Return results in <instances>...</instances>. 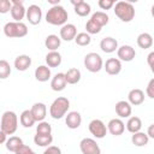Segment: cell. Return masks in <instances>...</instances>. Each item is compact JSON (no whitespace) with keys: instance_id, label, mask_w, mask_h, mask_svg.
<instances>
[{"instance_id":"cell-1","label":"cell","mask_w":154,"mask_h":154,"mask_svg":"<svg viewBox=\"0 0 154 154\" xmlns=\"http://www.w3.org/2000/svg\"><path fill=\"white\" fill-rule=\"evenodd\" d=\"M67 17H69L67 11L63 6L57 5V6H52L47 11L46 22L52 25H64V24H66Z\"/></svg>"},{"instance_id":"cell-2","label":"cell","mask_w":154,"mask_h":154,"mask_svg":"<svg viewBox=\"0 0 154 154\" xmlns=\"http://www.w3.org/2000/svg\"><path fill=\"white\" fill-rule=\"evenodd\" d=\"M69 108H70L69 99L64 96H59L52 102L49 107V116L53 119H61L64 116H66Z\"/></svg>"},{"instance_id":"cell-3","label":"cell","mask_w":154,"mask_h":154,"mask_svg":"<svg viewBox=\"0 0 154 154\" xmlns=\"http://www.w3.org/2000/svg\"><path fill=\"white\" fill-rule=\"evenodd\" d=\"M0 130L4 131L6 135H13L18 128V117L13 111H6L1 116L0 122Z\"/></svg>"},{"instance_id":"cell-4","label":"cell","mask_w":154,"mask_h":154,"mask_svg":"<svg viewBox=\"0 0 154 154\" xmlns=\"http://www.w3.org/2000/svg\"><path fill=\"white\" fill-rule=\"evenodd\" d=\"M114 14L122 20V22H131L135 17V8L131 2L129 1H119L114 4Z\"/></svg>"},{"instance_id":"cell-5","label":"cell","mask_w":154,"mask_h":154,"mask_svg":"<svg viewBox=\"0 0 154 154\" xmlns=\"http://www.w3.org/2000/svg\"><path fill=\"white\" fill-rule=\"evenodd\" d=\"M4 34L7 37H24L28 35V26L22 22H8L4 26Z\"/></svg>"},{"instance_id":"cell-6","label":"cell","mask_w":154,"mask_h":154,"mask_svg":"<svg viewBox=\"0 0 154 154\" xmlns=\"http://www.w3.org/2000/svg\"><path fill=\"white\" fill-rule=\"evenodd\" d=\"M83 64L85 66V69L89 71V72H99L102 67H103V61H102V58L100 54L95 53V52H90L88 53L85 57H84V60H83Z\"/></svg>"},{"instance_id":"cell-7","label":"cell","mask_w":154,"mask_h":154,"mask_svg":"<svg viewBox=\"0 0 154 154\" xmlns=\"http://www.w3.org/2000/svg\"><path fill=\"white\" fill-rule=\"evenodd\" d=\"M79 149L82 154H101V149L95 140L85 137L79 142Z\"/></svg>"},{"instance_id":"cell-8","label":"cell","mask_w":154,"mask_h":154,"mask_svg":"<svg viewBox=\"0 0 154 154\" xmlns=\"http://www.w3.org/2000/svg\"><path fill=\"white\" fill-rule=\"evenodd\" d=\"M88 129H89L90 134L96 138H103L106 136V134H107V126L100 119H93L89 123Z\"/></svg>"},{"instance_id":"cell-9","label":"cell","mask_w":154,"mask_h":154,"mask_svg":"<svg viewBox=\"0 0 154 154\" xmlns=\"http://www.w3.org/2000/svg\"><path fill=\"white\" fill-rule=\"evenodd\" d=\"M25 17L28 19V22L32 25H37L40 24L41 19H42V10L38 5H30L26 8L25 12Z\"/></svg>"},{"instance_id":"cell-10","label":"cell","mask_w":154,"mask_h":154,"mask_svg":"<svg viewBox=\"0 0 154 154\" xmlns=\"http://www.w3.org/2000/svg\"><path fill=\"white\" fill-rule=\"evenodd\" d=\"M11 4H12V6H11L10 12H11L12 19H14V22H20V20L25 17V12H26V10L24 8L23 1L12 0Z\"/></svg>"},{"instance_id":"cell-11","label":"cell","mask_w":154,"mask_h":154,"mask_svg":"<svg viewBox=\"0 0 154 154\" xmlns=\"http://www.w3.org/2000/svg\"><path fill=\"white\" fill-rule=\"evenodd\" d=\"M124 130H125V124L120 118H113L107 124V131L113 136L123 135Z\"/></svg>"},{"instance_id":"cell-12","label":"cell","mask_w":154,"mask_h":154,"mask_svg":"<svg viewBox=\"0 0 154 154\" xmlns=\"http://www.w3.org/2000/svg\"><path fill=\"white\" fill-rule=\"evenodd\" d=\"M117 55L119 60H123V61H131L134 60L135 55H136V52H135V48L129 46V45H123L120 47H118L117 49Z\"/></svg>"},{"instance_id":"cell-13","label":"cell","mask_w":154,"mask_h":154,"mask_svg":"<svg viewBox=\"0 0 154 154\" xmlns=\"http://www.w3.org/2000/svg\"><path fill=\"white\" fill-rule=\"evenodd\" d=\"M76 35H77V28L75 24L67 23V24H64L60 29V40L69 42V41L75 40Z\"/></svg>"},{"instance_id":"cell-14","label":"cell","mask_w":154,"mask_h":154,"mask_svg":"<svg viewBox=\"0 0 154 154\" xmlns=\"http://www.w3.org/2000/svg\"><path fill=\"white\" fill-rule=\"evenodd\" d=\"M35 122H43V119L46 118L47 116V107L43 102H35L30 109Z\"/></svg>"},{"instance_id":"cell-15","label":"cell","mask_w":154,"mask_h":154,"mask_svg":"<svg viewBox=\"0 0 154 154\" xmlns=\"http://www.w3.org/2000/svg\"><path fill=\"white\" fill-rule=\"evenodd\" d=\"M103 69L106 70V72L108 75L116 76L122 71V63L117 58H109V59L106 60V63L103 65Z\"/></svg>"},{"instance_id":"cell-16","label":"cell","mask_w":154,"mask_h":154,"mask_svg":"<svg viewBox=\"0 0 154 154\" xmlns=\"http://www.w3.org/2000/svg\"><path fill=\"white\" fill-rule=\"evenodd\" d=\"M65 123H66L69 129H77V128H79V125L82 123L81 113L77 112V111L69 112L66 114V117H65Z\"/></svg>"},{"instance_id":"cell-17","label":"cell","mask_w":154,"mask_h":154,"mask_svg":"<svg viewBox=\"0 0 154 154\" xmlns=\"http://www.w3.org/2000/svg\"><path fill=\"white\" fill-rule=\"evenodd\" d=\"M100 48L103 53H113L118 49V41L111 36L103 37L100 42Z\"/></svg>"},{"instance_id":"cell-18","label":"cell","mask_w":154,"mask_h":154,"mask_svg":"<svg viewBox=\"0 0 154 154\" xmlns=\"http://www.w3.org/2000/svg\"><path fill=\"white\" fill-rule=\"evenodd\" d=\"M131 112L132 108L128 101L120 100L116 103V113L119 116V118H129L131 116Z\"/></svg>"},{"instance_id":"cell-19","label":"cell","mask_w":154,"mask_h":154,"mask_svg":"<svg viewBox=\"0 0 154 154\" xmlns=\"http://www.w3.org/2000/svg\"><path fill=\"white\" fill-rule=\"evenodd\" d=\"M71 4H72L73 7H75L76 14H78L79 17H85V16H88V14L90 13V11H91L90 5H89L88 2H85V1H83V0H77V1L72 0Z\"/></svg>"},{"instance_id":"cell-20","label":"cell","mask_w":154,"mask_h":154,"mask_svg":"<svg viewBox=\"0 0 154 154\" xmlns=\"http://www.w3.org/2000/svg\"><path fill=\"white\" fill-rule=\"evenodd\" d=\"M128 102L130 103V105H134V106H138V105H141L143 101H144V93L141 90V89H138V88H136V89H131L130 91H129V94H128Z\"/></svg>"},{"instance_id":"cell-21","label":"cell","mask_w":154,"mask_h":154,"mask_svg":"<svg viewBox=\"0 0 154 154\" xmlns=\"http://www.w3.org/2000/svg\"><path fill=\"white\" fill-rule=\"evenodd\" d=\"M66 81H65V75L63 72H59L57 75H54V77L51 81V88L54 91H61L65 89L66 87Z\"/></svg>"},{"instance_id":"cell-22","label":"cell","mask_w":154,"mask_h":154,"mask_svg":"<svg viewBox=\"0 0 154 154\" xmlns=\"http://www.w3.org/2000/svg\"><path fill=\"white\" fill-rule=\"evenodd\" d=\"M31 65V58L26 54H20L14 59V67L18 71H25Z\"/></svg>"},{"instance_id":"cell-23","label":"cell","mask_w":154,"mask_h":154,"mask_svg":"<svg viewBox=\"0 0 154 154\" xmlns=\"http://www.w3.org/2000/svg\"><path fill=\"white\" fill-rule=\"evenodd\" d=\"M46 64L48 67H58L61 64V54L57 51L46 54Z\"/></svg>"},{"instance_id":"cell-24","label":"cell","mask_w":154,"mask_h":154,"mask_svg":"<svg viewBox=\"0 0 154 154\" xmlns=\"http://www.w3.org/2000/svg\"><path fill=\"white\" fill-rule=\"evenodd\" d=\"M35 78L38 82H47L51 78V69L46 65H40L35 70Z\"/></svg>"},{"instance_id":"cell-25","label":"cell","mask_w":154,"mask_h":154,"mask_svg":"<svg viewBox=\"0 0 154 154\" xmlns=\"http://www.w3.org/2000/svg\"><path fill=\"white\" fill-rule=\"evenodd\" d=\"M64 75H65V81H66L67 84H76L81 81V77H82L81 71L76 67H72V69L67 70Z\"/></svg>"},{"instance_id":"cell-26","label":"cell","mask_w":154,"mask_h":154,"mask_svg":"<svg viewBox=\"0 0 154 154\" xmlns=\"http://www.w3.org/2000/svg\"><path fill=\"white\" fill-rule=\"evenodd\" d=\"M137 45L142 49H148L153 46V37L148 32H142L137 36Z\"/></svg>"},{"instance_id":"cell-27","label":"cell","mask_w":154,"mask_h":154,"mask_svg":"<svg viewBox=\"0 0 154 154\" xmlns=\"http://www.w3.org/2000/svg\"><path fill=\"white\" fill-rule=\"evenodd\" d=\"M90 20H93L96 25H99L100 28H102V26H105V25L108 23L109 17H108V14H107L106 12L97 11V12H95V13H93V14H91Z\"/></svg>"},{"instance_id":"cell-28","label":"cell","mask_w":154,"mask_h":154,"mask_svg":"<svg viewBox=\"0 0 154 154\" xmlns=\"http://www.w3.org/2000/svg\"><path fill=\"white\" fill-rule=\"evenodd\" d=\"M60 45H61V40H60V37H58L57 35H48L47 37H46V40H45V46H46V48H48L51 52H54V51H57L59 47H60Z\"/></svg>"},{"instance_id":"cell-29","label":"cell","mask_w":154,"mask_h":154,"mask_svg":"<svg viewBox=\"0 0 154 154\" xmlns=\"http://www.w3.org/2000/svg\"><path fill=\"white\" fill-rule=\"evenodd\" d=\"M141 128H142V120L141 118L138 117H130L128 123H126V129L131 134H135V132H138L141 131Z\"/></svg>"},{"instance_id":"cell-30","label":"cell","mask_w":154,"mask_h":154,"mask_svg":"<svg viewBox=\"0 0 154 154\" xmlns=\"http://www.w3.org/2000/svg\"><path fill=\"white\" fill-rule=\"evenodd\" d=\"M148 141H149V137L147 136L146 132H142V131L135 132L131 136V142L136 147H143V146H146L148 143Z\"/></svg>"},{"instance_id":"cell-31","label":"cell","mask_w":154,"mask_h":154,"mask_svg":"<svg viewBox=\"0 0 154 154\" xmlns=\"http://www.w3.org/2000/svg\"><path fill=\"white\" fill-rule=\"evenodd\" d=\"M19 122L20 124L24 126V128H31L36 122L30 112V109H25L20 113V117H19Z\"/></svg>"},{"instance_id":"cell-32","label":"cell","mask_w":154,"mask_h":154,"mask_svg":"<svg viewBox=\"0 0 154 154\" xmlns=\"http://www.w3.org/2000/svg\"><path fill=\"white\" fill-rule=\"evenodd\" d=\"M34 142L36 146L38 147H48L49 144H52L53 142V136L51 135H41V134H36L34 136Z\"/></svg>"},{"instance_id":"cell-33","label":"cell","mask_w":154,"mask_h":154,"mask_svg":"<svg viewBox=\"0 0 154 154\" xmlns=\"http://www.w3.org/2000/svg\"><path fill=\"white\" fill-rule=\"evenodd\" d=\"M5 143H6V149L10 150V152H13V153H16V150L20 146L24 144L23 143V140L20 137H18V136H11L8 140H6Z\"/></svg>"},{"instance_id":"cell-34","label":"cell","mask_w":154,"mask_h":154,"mask_svg":"<svg viewBox=\"0 0 154 154\" xmlns=\"http://www.w3.org/2000/svg\"><path fill=\"white\" fill-rule=\"evenodd\" d=\"M90 41H91V37H90V35L87 34V32H79V34H77L76 37H75L76 45H78V46H81V47L88 46V45L90 43Z\"/></svg>"},{"instance_id":"cell-35","label":"cell","mask_w":154,"mask_h":154,"mask_svg":"<svg viewBox=\"0 0 154 154\" xmlns=\"http://www.w3.org/2000/svg\"><path fill=\"white\" fill-rule=\"evenodd\" d=\"M11 75V66L8 61L1 59L0 60V79H6Z\"/></svg>"},{"instance_id":"cell-36","label":"cell","mask_w":154,"mask_h":154,"mask_svg":"<svg viewBox=\"0 0 154 154\" xmlns=\"http://www.w3.org/2000/svg\"><path fill=\"white\" fill-rule=\"evenodd\" d=\"M36 134H41V135H51L52 134V126L49 123L47 122H40L36 126Z\"/></svg>"},{"instance_id":"cell-37","label":"cell","mask_w":154,"mask_h":154,"mask_svg":"<svg viewBox=\"0 0 154 154\" xmlns=\"http://www.w3.org/2000/svg\"><path fill=\"white\" fill-rule=\"evenodd\" d=\"M101 29L102 28H100L99 25H96L93 20H88L87 22V24H85V30H87V34H89V35H93V34H99L100 31H101Z\"/></svg>"},{"instance_id":"cell-38","label":"cell","mask_w":154,"mask_h":154,"mask_svg":"<svg viewBox=\"0 0 154 154\" xmlns=\"http://www.w3.org/2000/svg\"><path fill=\"white\" fill-rule=\"evenodd\" d=\"M11 6H12V4L10 0H0V13L1 14L7 13L11 10Z\"/></svg>"},{"instance_id":"cell-39","label":"cell","mask_w":154,"mask_h":154,"mask_svg":"<svg viewBox=\"0 0 154 154\" xmlns=\"http://www.w3.org/2000/svg\"><path fill=\"white\" fill-rule=\"evenodd\" d=\"M99 6L101 10H109L114 6V1L113 0H99Z\"/></svg>"},{"instance_id":"cell-40","label":"cell","mask_w":154,"mask_h":154,"mask_svg":"<svg viewBox=\"0 0 154 154\" xmlns=\"http://www.w3.org/2000/svg\"><path fill=\"white\" fill-rule=\"evenodd\" d=\"M146 94L148 97L153 99L154 97V78H152L147 85V89H146Z\"/></svg>"},{"instance_id":"cell-41","label":"cell","mask_w":154,"mask_h":154,"mask_svg":"<svg viewBox=\"0 0 154 154\" xmlns=\"http://www.w3.org/2000/svg\"><path fill=\"white\" fill-rule=\"evenodd\" d=\"M42 154H61V149L57 146H48Z\"/></svg>"},{"instance_id":"cell-42","label":"cell","mask_w":154,"mask_h":154,"mask_svg":"<svg viewBox=\"0 0 154 154\" xmlns=\"http://www.w3.org/2000/svg\"><path fill=\"white\" fill-rule=\"evenodd\" d=\"M32 149L29 147V146H26V144H23V146H20L17 150H16V154H32Z\"/></svg>"},{"instance_id":"cell-43","label":"cell","mask_w":154,"mask_h":154,"mask_svg":"<svg viewBox=\"0 0 154 154\" xmlns=\"http://www.w3.org/2000/svg\"><path fill=\"white\" fill-rule=\"evenodd\" d=\"M153 59H154V52H150L147 57V60H148V65L152 70H153Z\"/></svg>"},{"instance_id":"cell-44","label":"cell","mask_w":154,"mask_h":154,"mask_svg":"<svg viewBox=\"0 0 154 154\" xmlns=\"http://www.w3.org/2000/svg\"><path fill=\"white\" fill-rule=\"evenodd\" d=\"M6 140H7V135H6L4 131H1V130H0V144L5 143V142H6Z\"/></svg>"},{"instance_id":"cell-45","label":"cell","mask_w":154,"mask_h":154,"mask_svg":"<svg viewBox=\"0 0 154 154\" xmlns=\"http://www.w3.org/2000/svg\"><path fill=\"white\" fill-rule=\"evenodd\" d=\"M153 128H154V125H153V124H152V125H149V128H148V132H147V136H148V137H152V138H154Z\"/></svg>"},{"instance_id":"cell-46","label":"cell","mask_w":154,"mask_h":154,"mask_svg":"<svg viewBox=\"0 0 154 154\" xmlns=\"http://www.w3.org/2000/svg\"><path fill=\"white\" fill-rule=\"evenodd\" d=\"M32 154H36V153H35V152H32Z\"/></svg>"}]
</instances>
